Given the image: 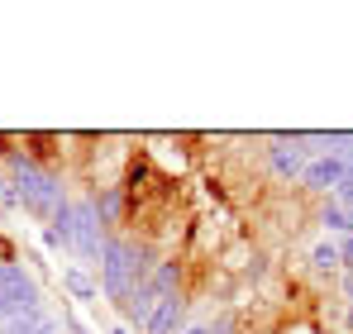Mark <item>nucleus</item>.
Here are the masks:
<instances>
[{
	"label": "nucleus",
	"mask_w": 353,
	"mask_h": 334,
	"mask_svg": "<svg viewBox=\"0 0 353 334\" xmlns=\"http://www.w3.org/2000/svg\"><path fill=\"white\" fill-rule=\"evenodd\" d=\"M153 268H158V263H153V253H148L143 244H134V239L110 234V239H105V248H101V286H105V296H110L115 306H124V301H129V291H134V286H143Z\"/></svg>",
	"instance_id": "f257e3e1"
},
{
	"label": "nucleus",
	"mask_w": 353,
	"mask_h": 334,
	"mask_svg": "<svg viewBox=\"0 0 353 334\" xmlns=\"http://www.w3.org/2000/svg\"><path fill=\"white\" fill-rule=\"evenodd\" d=\"M10 181H14L19 206H24V210H34V215H53V210L62 206L58 172L39 167L34 158H24V153H10Z\"/></svg>",
	"instance_id": "f03ea898"
},
{
	"label": "nucleus",
	"mask_w": 353,
	"mask_h": 334,
	"mask_svg": "<svg viewBox=\"0 0 353 334\" xmlns=\"http://www.w3.org/2000/svg\"><path fill=\"white\" fill-rule=\"evenodd\" d=\"M105 234H101V210L96 201H77L72 206V253L77 258H101Z\"/></svg>",
	"instance_id": "7ed1b4c3"
},
{
	"label": "nucleus",
	"mask_w": 353,
	"mask_h": 334,
	"mask_svg": "<svg viewBox=\"0 0 353 334\" xmlns=\"http://www.w3.org/2000/svg\"><path fill=\"white\" fill-rule=\"evenodd\" d=\"M268 167H272V177H282V181L305 177L310 148H301V134H296V139H272V144H268Z\"/></svg>",
	"instance_id": "20e7f679"
},
{
	"label": "nucleus",
	"mask_w": 353,
	"mask_h": 334,
	"mask_svg": "<svg viewBox=\"0 0 353 334\" xmlns=\"http://www.w3.org/2000/svg\"><path fill=\"white\" fill-rule=\"evenodd\" d=\"M344 177H349V163H344L339 153H320V158H310L301 186H305V191H339Z\"/></svg>",
	"instance_id": "39448f33"
},
{
	"label": "nucleus",
	"mask_w": 353,
	"mask_h": 334,
	"mask_svg": "<svg viewBox=\"0 0 353 334\" xmlns=\"http://www.w3.org/2000/svg\"><path fill=\"white\" fill-rule=\"evenodd\" d=\"M186 311H191V301L181 296V291H172L158 311H153V320H148V334H181V325H186Z\"/></svg>",
	"instance_id": "423d86ee"
},
{
	"label": "nucleus",
	"mask_w": 353,
	"mask_h": 334,
	"mask_svg": "<svg viewBox=\"0 0 353 334\" xmlns=\"http://www.w3.org/2000/svg\"><path fill=\"white\" fill-rule=\"evenodd\" d=\"M0 334H58V320H53L48 311H24V315H14V320H5Z\"/></svg>",
	"instance_id": "0eeeda50"
},
{
	"label": "nucleus",
	"mask_w": 353,
	"mask_h": 334,
	"mask_svg": "<svg viewBox=\"0 0 353 334\" xmlns=\"http://www.w3.org/2000/svg\"><path fill=\"white\" fill-rule=\"evenodd\" d=\"M320 224H325L330 234H353V215L344 210V206H334V201L320 210Z\"/></svg>",
	"instance_id": "6e6552de"
},
{
	"label": "nucleus",
	"mask_w": 353,
	"mask_h": 334,
	"mask_svg": "<svg viewBox=\"0 0 353 334\" xmlns=\"http://www.w3.org/2000/svg\"><path fill=\"white\" fill-rule=\"evenodd\" d=\"M62 282H67V291H72V296H77V301H91V296H96V291H101V286H96V282L86 277V273H81V268H67V273H62Z\"/></svg>",
	"instance_id": "1a4fd4ad"
},
{
	"label": "nucleus",
	"mask_w": 353,
	"mask_h": 334,
	"mask_svg": "<svg viewBox=\"0 0 353 334\" xmlns=\"http://www.w3.org/2000/svg\"><path fill=\"white\" fill-rule=\"evenodd\" d=\"M310 263H315L320 273H334V268L344 263V253H339V244H315V248H310Z\"/></svg>",
	"instance_id": "9d476101"
},
{
	"label": "nucleus",
	"mask_w": 353,
	"mask_h": 334,
	"mask_svg": "<svg viewBox=\"0 0 353 334\" xmlns=\"http://www.w3.org/2000/svg\"><path fill=\"white\" fill-rule=\"evenodd\" d=\"M334 206H344V210L353 215V172L344 177V181H339V191H334Z\"/></svg>",
	"instance_id": "9b49d317"
},
{
	"label": "nucleus",
	"mask_w": 353,
	"mask_h": 334,
	"mask_svg": "<svg viewBox=\"0 0 353 334\" xmlns=\"http://www.w3.org/2000/svg\"><path fill=\"white\" fill-rule=\"evenodd\" d=\"M339 253H344V263H349V273H353V234L344 239V248H339Z\"/></svg>",
	"instance_id": "f8f14e48"
},
{
	"label": "nucleus",
	"mask_w": 353,
	"mask_h": 334,
	"mask_svg": "<svg viewBox=\"0 0 353 334\" xmlns=\"http://www.w3.org/2000/svg\"><path fill=\"white\" fill-rule=\"evenodd\" d=\"M67 325H72V334H91L86 325H81V320H67Z\"/></svg>",
	"instance_id": "ddd939ff"
},
{
	"label": "nucleus",
	"mask_w": 353,
	"mask_h": 334,
	"mask_svg": "<svg viewBox=\"0 0 353 334\" xmlns=\"http://www.w3.org/2000/svg\"><path fill=\"white\" fill-rule=\"evenodd\" d=\"M344 291H349V296H353V273H349V282H344Z\"/></svg>",
	"instance_id": "4468645a"
},
{
	"label": "nucleus",
	"mask_w": 353,
	"mask_h": 334,
	"mask_svg": "<svg viewBox=\"0 0 353 334\" xmlns=\"http://www.w3.org/2000/svg\"><path fill=\"white\" fill-rule=\"evenodd\" d=\"M181 334H215V330H181Z\"/></svg>",
	"instance_id": "2eb2a0df"
},
{
	"label": "nucleus",
	"mask_w": 353,
	"mask_h": 334,
	"mask_svg": "<svg viewBox=\"0 0 353 334\" xmlns=\"http://www.w3.org/2000/svg\"><path fill=\"white\" fill-rule=\"evenodd\" d=\"M110 334H129V330H124V325H115V330H110Z\"/></svg>",
	"instance_id": "dca6fc26"
}]
</instances>
